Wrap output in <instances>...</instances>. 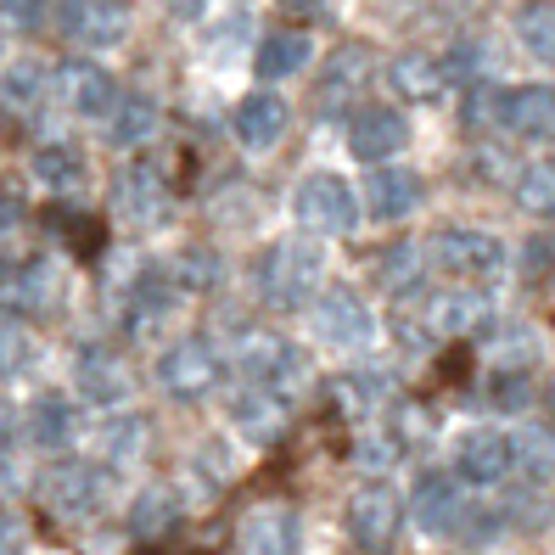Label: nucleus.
Instances as JSON below:
<instances>
[{
  "label": "nucleus",
  "instance_id": "42",
  "mask_svg": "<svg viewBox=\"0 0 555 555\" xmlns=\"http://www.w3.org/2000/svg\"><path fill=\"white\" fill-rule=\"evenodd\" d=\"M488 399H494L500 410H521V404H528V376H500V371H494V382H488Z\"/></svg>",
  "mask_w": 555,
  "mask_h": 555
},
{
  "label": "nucleus",
  "instance_id": "23",
  "mask_svg": "<svg viewBox=\"0 0 555 555\" xmlns=\"http://www.w3.org/2000/svg\"><path fill=\"white\" fill-rule=\"evenodd\" d=\"M231 427L242 433V438H253V443H275L281 438V427H286V404L275 399V393H264V387H242V393L231 399Z\"/></svg>",
  "mask_w": 555,
  "mask_h": 555
},
{
  "label": "nucleus",
  "instance_id": "35",
  "mask_svg": "<svg viewBox=\"0 0 555 555\" xmlns=\"http://www.w3.org/2000/svg\"><path fill=\"white\" fill-rule=\"evenodd\" d=\"M46 95V68L40 62H12L0 74V107H35Z\"/></svg>",
  "mask_w": 555,
  "mask_h": 555
},
{
  "label": "nucleus",
  "instance_id": "10",
  "mask_svg": "<svg viewBox=\"0 0 555 555\" xmlns=\"http://www.w3.org/2000/svg\"><path fill=\"white\" fill-rule=\"evenodd\" d=\"M505 472H516V443L494 427H477L454 443V477L472 488H494L505 482Z\"/></svg>",
  "mask_w": 555,
  "mask_h": 555
},
{
  "label": "nucleus",
  "instance_id": "46",
  "mask_svg": "<svg viewBox=\"0 0 555 555\" xmlns=\"http://www.w3.org/2000/svg\"><path fill=\"white\" fill-rule=\"evenodd\" d=\"M203 7H208V0H169V12L185 17V23H191V17H203Z\"/></svg>",
  "mask_w": 555,
  "mask_h": 555
},
{
  "label": "nucleus",
  "instance_id": "9",
  "mask_svg": "<svg viewBox=\"0 0 555 555\" xmlns=\"http://www.w3.org/2000/svg\"><path fill=\"white\" fill-rule=\"evenodd\" d=\"M433 258L449 275H461V281H494V275H505V242L488 236V231H438Z\"/></svg>",
  "mask_w": 555,
  "mask_h": 555
},
{
  "label": "nucleus",
  "instance_id": "28",
  "mask_svg": "<svg viewBox=\"0 0 555 555\" xmlns=\"http://www.w3.org/2000/svg\"><path fill=\"white\" fill-rule=\"evenodd\" d=\"M157 95H146V90H129L124 95V102H118V113H113V129H107V135H113V146H146L152 135H157Z\"/></svg>",
  "mask_w": 555,
  "mask_h": 555
},
{
  "label": "nucleus",
  "instance_id": "44",
  "mask_svg": "<svg viewBox=\"0 0 555 555\" xmlns=\"http://www.w3.org/2000/svg\"><path fill=\"white\" fill-rule=\"evenodd\" d=\"M17 443V415H12V404L7 399H0V454H7Z\"/></svg>",
  "mask_w": 555,
  "mask_h": 555
},
{
  "label": "nucleus",
  "instance_id": "3",
  "mask_svg": "<svg viewBox=\"0 0 555 555\" xmlns=\"http://www.w3.org/2000/svg\"><path fill=\"white\" fill-rule=\"evenodd\" d=\"M292 219L314 236H348L359 224V197L343 175H309L298 191H292Z\"/></svg>",
  "mask_w": 555,
  "mask_h": 555
},
{
  "label": "nucleus",
  "instance_id": "16",
  "mask_svg": "<svg viewBox=\"0 0 555 555\" xmlns=\"http://www.w3.org/2000/svg\"><path fill=\"white\" fill-rule=\"evenodd\" d=\"M56 23L85 46H118L129 28V12H124V0H56Z\"/></svg>",
  "mask_w": 555,
  "mask_h": 555
},
{
  "label": "nucleus",
  "instance_id": "30",
  "mask_svg": "<svg viewBox=\"0 0 555 555\" xmlns=\"http://www.w3.org/2000/svg\"><path fill=\"white\" fill-rule=\"evenodd\" d=\"M28 433H35L40 449H68L74 433H79V410L62 399V393H46L35 410H28Z\"/></svg>",
  "mask_w": 555,
  "mask_h": 555
},
{
  "label": "nucleus",
  "instance_id": "37",
  "mask_svg": "<svg viewBox=\"0 0 555 555\" xmlns=\"http://www.w3.org/2000/svg\"><path fill=\"white\" fill-rule=\"evenodd\" d=\"M516 203L528 208V214H539V219L555 214V163H528V169H521Z\"/></svg>",
  "mask_w": 555,
  "mask_h": 555
},
{
  "label": "nucleus",
  "instance_id": "14",
  "mask_svg": "<svg viewBox=\"0 0 555 555\" xmlns=\"http://www.w3.org/2000/svg\"><path fill=\"white\" fill-rule=\"evenodd\" d=\"M304 521L292 505H253L242 516V555H298Z\"/></svg>",
  "mask_w": 555,
  "mask_h": 555
},
{
  "label": "nucleus",
  "instance_id": "20",
  "mask_svg": "<svg viewBox=\"0 0 555 555\" xmlns=\"http://www.w3.org/2000/svg\"><path fill=\"white\" fill-rule=\"evenodd\" d=\"M7 298L23 314H51L56 298H62V270L51 264V258H23V264H12V275H7Z\"/></svg>",
  "mask_w": 555,
  "mask_h": 555
},
{
  "label": "nucleus",
  "instance_id": "17",
  "mask_svg": "<svg viewBox=\"0 0 555 555\" xmlns=\"http://www.w3.org/2000/svg\"><path fill=\"white\" fill-rule=\"evenodd\" d=\"M62 95H68V107L79 118H113L118 102H124L102 62H68V68H62Z\"/></svg>",
  "mask_w": 555,
  "mask_h": 555
},
{
  "label": "nucleus",
  "instance_id": "39",
  "mask_svg": "<svg viewBox=\"0 0 555 555\" xmlns=\"http://www.w3.org/2000/svg\"><path fill=\"white\" fill-rule=\"evenodd\" d=\"M337 393H343L348 404H382V399H387V376H382V371H348V376L337 382Z\"/></svg>",
  "mask_w": 555,
  "mask_h": 555
},
{
  "label": "nucleus",
  "instance_id": "38",
  "mask_svg": "<svg viewBox=\"0 0 555 555\" xmlns=\"http://www.w3.org/2000/svg\"><path fill=\"white\" fill-rule=\"evenodd\" d=\"M376 275L393 286V292H415L421 286V247L415 242H393V247H382V264Z\"/></svg>",
  "mask_w": 555,
  "mask_h": 555
},
{
  "label": "nucleus",
  "instance_id": "45",
  "mask_svg": "<svg viewBox=\"0 0 555 555\" xmlns=\"http://www.w3.org/2000/svg\"><path fill=\"white\" fill-rule=\"evenodd\" d=\"M17 224H23V208H17L12 197H0V242H7V236L17 231Z\"/></svg>",
  "mask_w": 555,
  "mask_h": 555
},
{
  "label": "nucleus",
  "instance_id": "5",
  "mask_svg": "<svg viewBox=\"0 0 555 555\" xmlns=\"http://www.w3.org/2000/svg\"><path fill=\"white\" fill-rule=\"evenodd\" d=\"M40 500H46L56 516L85 521V516H95V511L107 505V472L90 466V461H56V466H46V477H40Z\"/></svg>",
  "mask_w": 555,
  "mask_h": 555
},
{
  "label": "nucleus",
  "instance_id": "2",
  "mask_svg": "<svg viewBox=\"0 0 555 555\" xmlns=\"http://www.w3.org/2000/svg\"><path fill=\"white\" fill-rule=\"evenodd\" d=\"M320 270H325V258H320L314 242H304V236L275 242L264 253V264H258V292H264L275 309H314Z\"/></svg>",
  "mask_w": 555,
  "mask_h": 555
},
{
  "label": "nucleus",
  "instance_id": "4",
  "mask_svg": "<svg viewBox=\"0 0 555 555\" xmlns=\"http://www.w3.org/2000/svg\"><path fill=\"white\" fill-rule=\"evenodd\" d=\"M219 376H224V365H219V353H214L203 337L169 343V348L157 353V387H163L169 399H180V404L208 399L214 387H219Z\"/></svg>",
  "mask_w": 555,
  "mask_h": 555
},
{
  "label": "nucleus",
  "instance_id": "19",
  "mask_svg": "<svg viewBox=\"0 0 555 555\" xmlns=\"http://www.w3.org/2000/svg\"><path fill=\"white\" fill-rule=\"evenodd\" d=\"M124 309H129V314H124L129 332H157V325L180 309V281H175L169 270H146L135 286H129Z\"/></svg>",
  "mask_w": 555,
  "mask_h": 555
},
{
  "label": "nucleus",
  "instance_id": "33",
  "mask_svg": "<svg viewBox=\"0 0 555 555\" xmlns=\"http://www.w3.org/2000/svg\"><path fill=\"white\" fill-rule=\"evenodd\" d=\"M516 472L528 477L533 488L555 482V433H539V427H521L516 438Z\"/></svg>",
  "mask_w": 555,
  "mask_h": 555
},
{
  "label": "nucleus",
  "instance_id": "6",
  "mask_svg": "<svg viewBox=\"0 0 555 555\" xmlns=\"http://www.w3.org/2000/svg\"><path fill=\"white\" fill-rule=\"evenodd\" d=\"M399 521H404V505H399L393 488H359V494L348 500V539H353V550H365V555L393 550Z\"/></svg>",
  "mask_w": 555,
  "mask_h": 555
},
{
  "label": "nucleus",
  "instance_id": "48",
  "mask_svg": "<svg viewBox=\"0 0 555 555\" xmlns=\"http://www.w3.org/2000/svg\"><path fill=\"white\" fill-rule=\"evenodd\" d=\"M550 410H555V382H550Z\"/></svg>",
  "mask_w": 555,
  "mask_h": 555
},
{
  "label": "nucleus",
  "instance_id": "31",
  "mask_svg": "<svg viewBox=\"0 0 555 555\" xmlns=\"http://www.w3.org/2000/svg\"><path fill=\"white\" fill-rule=\"evenodd\" d=\"M365 68H371V56L365 51H337L332 62H325V74H320V113H337L348 95L359 90V79H365Z\"/></svg>",
  "mask_w": 555,
  "mask_h": 555
},
{
  "label": "nucleus",
  "instance_id": "40",
  "mask_svg": "<svg viewBox=\"0 0 555 555\" xmlns=\"http://www.w3.org/2000/svg\"><path fill=\"white\" fill-rule=\"evenodd\" d=\"M353 461L365 466V472H387V466L399 461V443L387 438V433H365V438H359V449H353Z\"/></svg>",
  "mask_w": 555,
  "mask_h": 555
},
{
  "label": "nucleus",
  "instance_id": "41",
  "mask_svg": "<svg viewBox=\"0 0 555 555\" xmlns=\"http://www.w3.org/2000/svg\"><path fill=\"white\" fill-rule=\"evenodd\" d=\"M23 365H28V337L17 332V325L0 320V382H12Z\"/></svg>",
  "mask_w": 555,
  "mask_h": 555
},
{
  "label": "nucleus",
  "instance_id": "11",
  "mask_svg": "<svg viewBox=\"0 0 555 555\" xmlns=\"http://www.w3.org/2000/svg\"><path fill=\"white\" fill-rule=\"evenodd\" d=\"M74 387H79V399L102 404V410H118L129 393H135V376H129V365H124L113 348H79Z\"/></svg>",
  "mask_w": 555,
  "mask_h": 555
},
{
  "label": "nucleus",
  "instance_id": "43",
  "mask_svg": "<svg viewBox=\"0 0 555 555\" xmlns=\"http://www.w3.org/2000/svg\"><path fill=\"white\" fill-rule=\"evenodd\" d=\"M0 17L17 23V28H28V23L46 17V0H0Z\"/></svg>",
  "mask_w": 555,
  "mask_h": 555
},
{
  "label": "nucleus",
  "instance_id": "24",
  "mask_svg": "<svg viewBox=\"0 0 555 555\" xmlns=\"http://www.w3.org/2000/svg\"><path fill=\"white\" fill-rule=\"evenodd\" d=\"M95 438H102L107 466H135L146 454V443H152V421L135 415V410H118V415L102 421V433H95Z\"/></svg>",
  "mask_w": 555,
  "mask_h": 555
},
{
  "label": "nucleus",
  "instance_id": "26",
  "mask_svg": "<svg viewBox=\"0 0 555 555\" xmlns=\"http://www.w3.org/2000/svg\"><path fill=\"white\" fill-rule=\"evenodd\" d=\"M180 521V494L169 482H152L135 494V505H129V533L135 539H163Z\"/></svg>",
  "mask_w": 555,
  "mask_h": 555
},
{
  "label": "nucleus",
  "instance_id": "22",
  "mask_svg": "<svg viewBox=\"0 0 555 555\" xmlns=\"http://www.w3.org/2000/svg\"><path fill=\"white\" fill-rule=\"evenodd\" d=\"M365 203H371V214H376V219H387V224L410 219V214L421 208V175L393 169V163H382V169L365 180Z\"/></svg>",
  "mask_w": 555,
  "mask_h": 555
},
{
  "label": "nucleus",
  "instance_id": "25",
  "mask_svg": "<svg viewBox=\"0 0 555 555\" xmlns=\"http://www.w3.org/2000/svg\"><path fill=\"white\" fill-rule=\"evenodd\" d=\"M539 359V332L533 325H494V337H488V365H494L500 376H528V365Z\"/></svg>",
  "mask_w": 555,
  "mask_h": 555
},
{
  "label": "nucleus",
  "instance_id": "18",
  "mask_svg": "<svg viewBox=\"0 0 555 555\" xmlns=\"http://www.w3.org/2000/svg\"><path fill=\"white\" fill-rule=\"evenodd\" d=\"M511 135L521 141H555V85H516L505 90V118Z\"/></svg>",
  "mask_w": 555,
  "mask_h": 555
},
{
  "label": "nucleus",
  "instance_id": "21",
  "mask_svg": "<svg viewBox=\"0 0 555 555\" xmlns=\"http://www.w3.org/2000/svg\"><path fill=\"white\" fill-rule=\"evenodd\" d=\"M482 320H488V292L482 286H449V292H438V298L427 304L433 337H466V332H477Z\"/></svg>",
  "mask_w": 555,
  "mask_h": 555
},
{
  "label": "nucleus",
  "instance_id": "29",
  "mask_svg": "<svg viewBox=\"0 0 555 555\" xmlns=\"http://www.w3.org/2000/svg\"><path fill=\"white\" fill-rule=\"evenodd\" d=\"M28 169H35V180H40L46 191L68 197V191H79V180H85V157H79V146H68V141H46Z\"/></svg>",
  "mask_w": 555,
  "mask_h": 555
},
{
  "label": "nucleus",
  "instance_id": "8",
  "mask_svg": "<svg viewBox=\"0 0 555 555\" xmlns=\"http://www.w3.org/2000/svg\"><path fill=\"white\" fill-rule=\"evenodd\" d=\"M113 219L135 224V231H152V224L169 219V185H163L152 163H129L113 180Z\"/></svg>",
  "mask_w": 555,
  "mask_h": 555
},
{
  "label": "nucleus",
  "instance_id": "32",
  "mask_svg": "<svg viewBox=\"0 0 555 555\" xmlns=\"http://www.w3.org/2000/svg\"><path fill=\"white\" fill-rule=\"evenodd\" d=\"M387 79H393V90H399V95H410V102H427V95H438V90L449 85V79H443V62L421 56V51L399 56L393 68H387Z\"/></svg>",
  "mask_w": 555,
  "mask_h": 555
},
{
  "label": "nucleus",
  "instance_id": "1",
  "mask_svg": "<svg viewBox=\"0 0 555 555\" xmlns=\"http://www.w3.org/2000/svg\"><path fill=\"white\" fill-rule=\"evenodd\" d=\"M236 365H242V376H247L253 387H264V393H275L286 410L298 404V399L309 393V382H314V371H309V353H304L298 343L275 337V332H253V337H242V348H236Z\"/></svg>",
  "mask_w": 555,
  "mask_h": 555
},
{
  "label": "nucleus",
  "instance_id": "47",
  "mask_svg": "<svg viewBox=\"0 0 555 555\" xmlns=\"http://www.w3.org/2000/svg\"><path fill=\"white\" fill-rule=\"evenodd\" d=\"M286 7H314V0H286Z\"/></svg>",
  "mask_w": 555,
  "mask_h": 555
},
{
  "label": "nucleus",
  "instance_id": "36",
  "mask_svg": "<svg viewBox=\"0 0 555 555\" xmlns=\"http://www.w3.org/2000/svg\"><path fill=\"white\" fill-rule=\"evenodd\" d=\"M175 281H180V292L191 286V292H208V286H219V253L214 247H180L175 253V270H169Z\"/></svg>",
  "mask_w": 555,
  "mask_h": 555
},
{
  "label": "nucleus",
  "instance_id": "15",
  "mask_svg": "<svg viewBox=\"0 0 555 555\" xmlns=\"http://www.w3.org/2000/svg\"><path fill=\"white\" fill-rule=\"evenodd\" d=\"M286 124H292V107H286V95H275V90H253V95H242V107H236V118H231L236 141H242L247 152H270V146H281Z\"/></svg>",
  "mask_w": 555,
  "mask_h": 555
},
{
  "label": "nucleus",
  "instance_id": "13",
  "mask_svg": "<svg viewBox=\"0 0 555 555\" xmlns=\"http://www.w3.org/2000/svg\"><path fill=\"white\" fill-rule=\"evenodd\" d=\"M404 141H410V118L393 107H359L348 118V152L359 163H387L393 152H404Z\"/></svg>",
  "mask_w": 555,
  "mask_h": 555
},
{
  "label": "nucleus",
  "instance_id": "34",
  "mask_svg": "<svg viewBox=\"0 0 555 555\" xmlns=\"http://www.w3.org/2000/svg\"><path fill=\"white\" fill-rule=\"evenodd\" d=\"M516 40L528 46V56L555 68V0H533V7L516 12Z\"/></svg>",
  "mask_w": 555,
  "mask_h": 555
},
{
  "label": "nucleus",
  "instance_id": "12",
  "mask_svg": "<svg viewBox=\"0 0 555 555\" xmlns=\"http://www.w3.org/2000/svg\"><path fill=\"white\" fill-rule=\"evenodd\" d=\"M404 516L415 521L421 533H461V488H454V477L449 472H427V477H415V488H410V505H404Z\"/></svg>",
  "mask_w": 555,
  "mask_h": 555
},
{
  "label": "nucleus",
  "instance_id": "27",
  "mask_svg": "<svg viewBox=\"0 0 555 555\" xmlns=\"http://www.w3.org/2000/svg\"><path fill=\"white\" fill-rule=\"evenodd\" d=\"M309 56H314V40L298 35V28H281V35H270L264 46H258V74H264L270 85L292 79V74L309 68Z\"/></svg>",
  "mask_w": 555,
  "mask_h": 555
},
{
  "label": "nucleus",
  "instance_id": "7",
  "mask_svg": "<svg viewBox=\"0 0 555 555\" xmlns=\"http://www.w3.org/2000/svg\"><path fill=\"white\" fill-rule=\"evenodd\" d=\"M309 314H314V337L343 348V353H359L371 343V309L359 304L353 286H325Z\"/></svg>",
  "mask_w": 555,
  "mask_h": 555
}]
</instances>
